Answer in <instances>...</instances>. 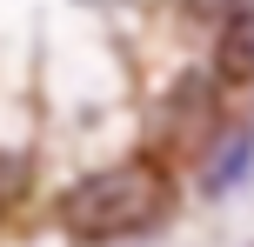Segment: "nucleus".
<instances>
[{
    "instance_id": "obj_1",
    "label": "nucleus",
    "mask_w": 254,
    "mask_h": 247,
    "mask_svg": "<svg viewBox=\"0 0 254 247\" xmlns=\"http://www.w3.org/2000/svg\"><path fill=\"white\" fill-rule=\"evenodd\" d=\"M174 207V181L161 160H114L80 174L61 194V227L74 241H127Z\"/></svg>"
},
{
    "instance_id": "obj_2",
    "label": "nucleus",
    "mask_w": 254,
    "mask_h": 247,
    "mask_svg": "<svg viewBox=\"0 0 254 247\" xmlns=\"http://www.w3.org/2000/svg\"><path fill=\"white\" fill-rule=\"evenodd\" d=\"M214 80H228V87H248V80H254V7L221 13V34H214Z\"/></svg>"
},
{
    "instance_id": "obj_3",
    "label": "nucleus",
    "mask_w": 254,
    "mask_h": 247,
    "mask_svg": "<svg viewBox=\"0 0 254 247\" xmlns=\"http://www.w3.org/2000/svg\"><path fill=\"white\" fill-rule=\"evenodd\" d=\"M248 167H254V134L248 127H214L207 160H201V187H207V194H228Z\"/></svg>"
},
{
    "instance_id": "obj_4",
    "label": "nucleus",
    "mask_w": 254,
    "mask_h": 247,
    "mask_svg": "<svg viewBox=\"0 0 254 247\" xmlns=\"http://www.w3.org/2000/svg\"><path fill=\"white\" fill-rule=\"evenodd\" d=\"M20 194H27V154L0 147V214H7V207H13Z\"/></svg>"
},
{
    "instance_id": "obj_5",
    "label": "nucleus",
    "mask_w": 254,
    "mask_h": 247,
    "mask_svg": "<svg viewBox=\"0 0 254 247\" xmlns=\"http://www.w3.org/2000/svg\"><path fill=\"white\" fill-rule=\"evenodd\" d=\"M207 13H234V7H254V0H201Z\"/></svg>"
}]
</instances>
